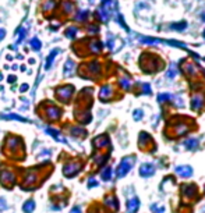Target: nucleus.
<instances>
[{
  "instance_id": "f257e3e1",
  "label": "nucleus",
  "mask_w": 205,
  "mask_h": 213,
  "mask_svg": "<svg viewBox=\"0 0 205 213\" xmlns=\"http://www.w3.org/2000/svg\"><path fill=\"white\" fill-rule=\"evenodd\" d=\"M133 162H134L133 157H124V159L122 160V163H120L119 169H117V176L123 177V176H124V174H126L127 171L133 167Z\"/></svg>"
},
{
  "instance_id": "20e7f679",
  "label": "nucleus",
  "mask_w": 205,
  "mask_h": 213,
  "mask_svg": "<svg viewBox=\"0 0 205 213\" xmlns=\"http://www.w3.org/2000/svg\"><path fill=\"white\" fill-rule=\"evenodd\" d=\"M176 171L179 174H182L183 177H189V176H191V167H186V166H183V167H177L176 169Z\"/></svg>"
},
{
  "instance_id": "7ed1b4c3",
  "label": "nucleus",
  "mask_w": 205,
  "mask_h": 213,
  "mask_svg": "<svg viewBox=\"0 0 205 213\" xmlns=\"http://www.w3.org/2000/svg\"><path fill=\"white\" fill-rule=\"evenodd\" d=\"M138 205H140V202H138V199L137 198H133V199H130L129 201V203H127V206H129V212H136L137 209H138Z\"/></svg>"
},
{
  "instance_id": "f03ea898",
  "label": "nucleus",
  "mask_w": 205,
  "mask_h": 213,
  "mask_svg": "<svg viewBox=\"0 0 205 213\" xmlns=\"http://www.w3.org/2000/svg\"><path fill=\"white\" fill-rule=\"evenodd\" d=\"M154 171H155V167H154L152 164H142L141 169H140V174L144 176V177H149V176H152Z\"/></svg>"
}]
</instances>
